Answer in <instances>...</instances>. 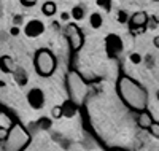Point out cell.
Listing matches in <instances>:
<instances>
[{"label": "cell", "instance_id": "obj_7", "mask_svg": "<svg viewBox=\"0 0 159 151\" xmlns=\"http://www.w3.org/2000/svg\"><path fill=\"white\" fill-rule=\"evenodd\" d=\"M147 21H148V15L145 11H137L132 15V18L129 19V27L130 30L134 32L137 29H142V27H147Z\"/></svg>", "mask_w": 159, "mask_h": 151}, {"label": "cell", "instance_id": "obj_6", "mask_svg": "<svg viewBox=\"0 0 159 151\" xmlns=\"http://www.w3.org/2000/svg\"><path fill=\"white\" fill-rule=\"evenodd\" d=\"M45 32V24L40 19H30L27 24L24 25V34L29 38H37Z\"/></svg>", "mask_w": 159, "mask_h": 151}, {"label": "cell", "instance_id": "obj_8", "mask_svg": "<svg viewBox=\"0 0 159 151\" xmlns=\"http://www.w3.org/2000/svg\"><path fill=\"white\" fill-rule=\"evenodd\" d=\"M135 121H137L140 129H148L154 119H153V116H151V113L148 112V110H140V112H137Z\"/></svg>", "mask_w": 159, "mask_h": 151}, {"label": "cell", "instance_id": "obj_11", "mask_svg": "<svg viewBox=\"0 0 159 151\" xmlns=\"http://www.w3.org/2000/svg\"><path fill=\"white\" fill-rule=\"evenodd\" d=\"M13 76H15V81L19 86H25V85H27V81H29V78H27L29 75H27V72H25L24 68H15Z\"/></svg>", "mask_w": 159, "mask_h": 151}, {"label": "cell", "instance_id": "obj_28", "mask_svg": "<svg viewBox=\"0 0 159 151\" xmlns=\"http://www.w3.org/2000/svg\"><path fill=\"white\" fill-rule=\"evenodd\" d=\"M153 2H159V0H153Z\"/></svg>", "mask_w": 159, "mask_h": 151}, {"label": "cell", "instance_id": "obj_9", "mask_svg": "<svg viewBox=\"0 0 159 151\" xmlns=\"http://www.w3.org/2000/svg\"><path fill=\"white\" fill-rule=\"evenodd\" d=\"M15 61H13L10 56H2L0 57V70H2L3 73H13L15 72Z\"/></svg>", "mask_w": 159, "mask_h": 151}, {"label": "cell", "instance_id": "obj_12", "mask_svg": "<svg viewBox=\"0 0 159 151\" xmlns=\"http://www.w3.org/2000/svg\"><path fill=\"white\" fill-rule=\"evenodd\" d=\"M56 11H57V5L52 0H46L42 7V13L45 16H52V15H56Z\"/></svg>", "mask_w": 159, "mask_h": 151}, {"label": "cell", "instance_id": "obj_2", "mask_svg": "<svg viewBox=\"0 0 159 151\" xmlns=\"http://www.w3.org/2000/svg\"><path fill=\"white\" fill-rule=\"evenodd\" d=\"M34 65H35V70L38 75H42V76H49L52 75V72L56 70V57H54V54H52L49 49L46 48H42V49H38L37 54H35V57H34Z\"/></svg>", "mask_w": 159, "mask_h": 151}, {"label": "cell", "instance_id": "obj_14", "mask_svg": "<svg viewBox=\"0 0 159 151\" xmlns=\"http://www.w3.org/2000/svg\"><path fill=\"white\" fill-rule=\"evenodd\" d=\"M70 16H72L75 21H81V19H84V16H86L84 7H81V5H75V7L72 8V11H70Z\"/></svg>", "mask_w": 159, "mask_h": 151}, {"label": "cell", "instance_id": "obj_24", "mask_svg": "<svg viewBox=\"0 0 159 151\" xmlns=\"http://www.w3.org/2000/svg\"><path fill=\"white\" fill-rule=\"evenodd\" d=\"M69 18H70V15H69V13H67V11H64V13H62V15H61V19H62V21H67Z\"/></svg>", "mask_w": 159, "mask_h": 151}, {"label": "cell", "instance_id": "obj_26", "mask_svg": "<svg viewBox=\"0 0 159 151\" xmlns=\"http://www.w3.org/2000/svg\"><path fill=\"white\" fill-rule=\"evenodd\" d=\"M156 95H157V100H159V91H157V94H156Z\"/></svg>", "mask_w": 159, "mask_h": 151}, {"label": "cell", "instance_id": "obj_21", "mask_svg": "<svg viewBox=\"0 0 159 151\" xmlns=\"http://www.w3.org/2000/svg\"><path fill=\"white\" fill-rule=\"evenodd\" d=\"M19 2H21V5L25 7V8H32V7L37 5V0H19Z\"/></svg>", "mask_w": 159, "mask_h": 151}, {"label": "cell", "instance_id": "obj_4", "mask_svg": "<svg viewBox=\"0 0 159 151\" xmlns=\"http://www.w3.org/2000/svg\"><path fill=\"white\" fill-rule=\"evenodd\" d=\"M64 34H65V37H67L72 49L76 51V49H80L83 46V43H84L83 34H81V30H80L75 24H67V27L64 29Z\"/></svg>", "mask_w": 159, "mask_h": 151}, {"label": "cell", "instance_id": "obj_18", "mask_svg": "<svg viewBox=\"0 0 159 151\" xmlns=\"http://www.w3.org/2000/svg\"><path fill=\"white\" fill-rule=\"evenodd\" d=\"M129 61H130L132 64H135V65H137V64L142 62V56H140L139 53H132L130 56H129Z\"/></svg>", "mask_w": 159, "mask_h": 151}, {"label": "cell", "instance_id": "obj_16", "mask_svg": "<svg viewBox=\"0 0 159 151\" xmlns=\"http://www.w3.org/2000/svg\"><path fill=\"white\" fill-rule=\"evenodd\" d=\"M97 7H100L105 11H110L111 10V0H97Z\"/></svg>", "mask_w": 159, "mask_h": 151}, {"label": "cell", "instance_id": "obj_5", "mask_svg": "<svg viewBox=\"0 0 159 151\" xmlns=\"http://www.w3.org/2000/svg\"><path fill=\"white\" fill-rule=\"evenodd\" d=\"M25 99H27L29 105L34 110H42L45 107V102H46V95L40 88H32L27 92V95H25Z\"/></svg>", "mask_w": 159, "mask_h": 151}, {"label": "cell", "instance_id": "obj_15", "mask_svg": "<svg viewBox=\"0 0 159 151\" xmlns=\"http://www.w3.org/2000/svg\"><path fill=\"white\" fill-rule=\"evenodd\" d=\"M153 137H156V139H159V121H153L151 122V126L147 129Z\"/></svg>", "mask_w": 159, "mask_h": 151}, {"label": "cell", "instance_id": "obj_10", "mask_svg": "<svg viewBox=\"0 0 159 151\" xmlns=\"http://www.w3.org/2000/svg\"><path fill=\"white\" fill-rule=\"evenodd\" d=\"M61 108H62V116H65V118L75 116V115H76V110H78L76 102H73V100L64 102V105H61Z\"/></svg>", "mask_w": 159, "mask_h": 151}, {"label": "cell", "instance_id": "obj_1", "mask_svg": "<svg viewBox=\"0 0 159 151\" xmlns=\"http://www.w3.org/2000/svg\"><path fill=\"white\" fill-rule=\"evenodd\" d=\"M118 95L123 100V103L134 110V112H140V110H147L148 107V92L140 83L135 80H132L127 75L119 76L118 80Z\"/></svg>", "mask_w": 159, "mask_h": 151}, {"label": "cell", "instance_id": "obj_13", "mask_svg": "<svg viewBox=\"0 0 159 151\" xmlns=\"http://www.w3.org/2000/svg\"><path fill=\"white\" fill-rule=\"evenodd\" d=\"M103 24V18L100 13H91L89 16V25L92 27V29H100Z\"/></svg>", "mask_w": 159, "mask_h": 151}, {"label": "cell", "instance_id": "obj_22", "mask_svg": "<svg viewBox=\"0 0 159 151\" xmlns=\"http://www.w3.org/2000/svg\"><path fill=\"white\" fill-rule=\"evenodd\" d=\"M118 21L121 22V24H124V22H127V13L126 11H118Z\"/></svg>", "mask_w": 159, "mask_h": 151}, {"label": "cell", "instance_id": "obj_20", "mask_svg": "<svg viewBox=\"0 0 159 151\" xmlns=\"http://www.w3.org/2000/svg\"><path fill=\"white\" fill-rule=\"evenodd\" d=\"M51 115H52V118H56V119L62 118V108L61 107H54V108H52V112H51Z\"/></svg>", "mask_w": 159, "mask_h": 151}, {"label": "cell", "instance_id": "obj_3", "mask_svg": "<svg viewBox=\"0 0 159 151\" xmlns=\"http://www.w3.org/2000/svg\"><path fill=\"white\" fill-rule=\"evenodd\" d=\"M105 49H107L108 57H118L124 49V43H123L121 37L116 34L107 35V38H105Z\"/></svg>", "mask_w": 159, "mask_h": 151}, {"label": "cell", "instance_id": "obj_23", "mask_svg": "<svg viewBox=\"0 0 159 151\" xmlns=\"http://www.w3.org/2000/svg\"><path fill=\"white\" fill-rule=\"evenodd\" d=\"M10 34H11V35H18V34H19V29H18L16 25L11 27V29H10Z\"/></svg>", "mask_w": 159, "mask_h": 151}, {"label": "cell", "instance_id": "obj_19", "mask_svg": "<svg viewBox=\"0 0 159 151\" xmlns=\"http://www.w3.org/2000/svg\"><path fill=\"white\" fill-rule=\"evenodd\" d=\"M157 24H159V21L154 16L153 18H148V21H147V27H150V29H156Z\"/></svg>", "mask_w": 159, "mask_h": 151}, {"label": "cell", "instance_id": "obj_25", "mask_svg": "<svg viewBox=\"0 0 159 151\" xmlns=\"http://www.w3.org/2000/svg\"><path fill=\"white\" fill-rule=\"evenodd\" d=\"M153 43H154V46L159 49V35L157 37H154V40H153Z\"/></svg>", "mask_w": 159, "mask_h": 151}, {"label": "cell", "instance_id": "obj_17", "mask_svg": "<svg viewBox=\"0 0 159 151\" xmlns=\"http://www.w3.org/2000/svg\"><path fill=\"white\" fill-rule=\"evenodd\" d=\"M10 137V130L7 127H2L0 126V142H7Z\"/></svg>", "mask_w": 159, "mask_h": 151}, {"label": "cell", "instance_id": "obj_27", "mask_svg": "<svg viewBox=\"0 0 159 151\" xmlns=\"http://www.w3.org/2000/svg\"><path fill=\"white\" fill-rule=\"evenodd\" d=\"M115 151H123V149H115Z\"/></svg>", "mask_w": 159, "mask_h": 151}]
</instances>
